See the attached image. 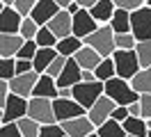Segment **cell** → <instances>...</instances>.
I'll list each match as a JSON object with an SVG mask.
<instances>
[{"label": "cell", "mask_w": 151, "mask_h": 137, "mask_svg": "<svg viewBox=\"0 0 151 137\" xmlns=\"http://www.w3.org/2000/svg\"><path fill=\"white\" fill-rule=\"evenodd\" d=\"M21 23H23V16L12 5H7L0 11V34H19Z\"/></svg>", "instance_id": "14"}, {"label": "cell", "mask_w": 151, "mask_h": 137, "mask_svg": "<svg viewBox=\"0 0 151 137\" xmlns=\"http://www.w3.org/2000/svg\"><path fill=\"white\" fill-rule=\"evenodd\" d=\"M96 80V73L94 71H85L83 69V82H94Z\"/></svg>", "instance_id": "45"}, {"label": "cell", "mask_w": 151, "mask_h": 137, "mask_svg": "<svg viewBox=\"0 0 151 137\" xmlns=\"http://www.w3.org/2000/svg\"><path fill=\"white\" fill-rule=\"evenodd\" d=\"M23 44H25V39L21 34H0V57L16 60Z\"/></svg>", "instance_id": "18"}, {"label": "cell", "mask_w": 151, "mask_h": 137, "mask_svg": "<svg viewBox=\"0 0 151 137\" xmlns=\"http://www.w3.org/2000/svg\"><path fill=\"white\" fill-rule=\"evenodd\" d=\"M135 53H137V60H140L142 69H151V41H137Z\"/></svg>", "instance_id": "31"}, {"label": "cell", "mask_w": 151, "mask_h": 137, "mask_svg": "<svg viewBox=\"0 0 151 137\" xmlns=\"http://www.w3.org/2000/svg\"><path fill=\"white\" fill-rule=\"evenodd\" d=\"M128 137H131V135H128Z\"/></svg>", "instance_id": "56"}, {"label": "cell", "mask_w": 151, "mask_h": 137, "mask_svg": "<svg viewBox=\"0 0 151 137\" xmlns=\"http://www.w3.org/2000/svg\"><path fill=\"white\" fill-rule=\"evenodd\" d=\"M32 96L55 100L57 96H60V87H57V80H55V78H50L48 73H41V75H39V80H37V85H35V94H32Z\"/></svg>", "instance_id": "17"}, {"label": "cell", "mask_w": 151, "mask_h": 137, "mask_svg": "<svg viewBox=\"0 0 151 137\" xmlns=\"http://www.w3.org/2000/svg\"><path fill=\"white\" fill-rule=\"evenodd\" d=\"M28 100L30 98H23V96H16L12 94L5 108H2V117H5V123H16L19 119L28 117Z\"/></svg>", "instance_id": "10"}, {"label": "cell", "mask_w": 151, "mask_h": 137, "mask_svg": "<svg viewBox=\"0 0 151 137\" xmlns=\"http://www.w3.org/2000/svg\"><path fill=\"white\" fill-rule=\"evenodd\" d=\"M62 128H64L66 137H87V135H92V133H96V126L89 121L87 114L85 117H76V119L64 121Z\"/></svg>", "instance_id": "13"}, {"label": "cell", "mask_w": 151, "mask_h": 137, "mask_svg": "<svg viewBox=\"0 0 151 137\" xmlns=\"http://www.w3.org/2000/svg\"><path fill=\"white\" fill-rule=\"evenodd\" d=\"M128 112H131V117H142V105H140V100L137 103H131L128 105ZM144 119V117H142Z\"/></svg>", "instance_id": "44"}, {"label": "cell", "mask_w": 151, "mask_h": 137, "mask_svg": "<svg viewBox=\"0 0 151 137\" xmlns=\"http://www.w3.org/2000/svg\"><path fill=\"white\" fill-rule=\"evenodd\" d=\"M12 96V89H9V80H0V108H5L7 98Z\"/></svg>", "instance_id": "40"}, {"label": "cell", "mask_w": 151, "mask_h": 137, "mask_svg": "<svg viewBox=\"0 0 151 137\" xmlns=\"http://www.w3.org/2000/svg\"><path fill=\"white\" fill-rule=\"evenodd\" d=\"M99 27L101 25H99V21L89 14V9H80L78 14H73V34L76 37L87 39L89 34H94Z\"/></svg>", "instance_id": "11"}, {"label": "cell", "mask_w": 151, "mask_h": 137, "mask_svg": "<svg viewBox=\"0 0 151 137\" xmlns=\"http://www.w3.org/2000/svg\"><path fill=\"white\" fill-rule=\"evenodd\" d=\"M144 5H149V7H151V0H144Z\"/></svg>", "instance_id": "54"}, {"label": "cell", "mask_w": 151, "mask_h": 137, "mask_svg": "<svg viewBox=\"0 0 151 137\" xmlns=\"http://www.w3.org/2000/svg\"><path fill=\"white\" fill-rule=\"evenodd\" d=\"M60 11H62V7L57 5L55 0H39L37 5H35V9H32V14H30V16H32L39 25L44 27V25H48V23L60 14Z\"/></svg>", "instance_id": "12"}, {"label": "cell", "mask_w": 151, "mask_h": 137, "mask_svg": "<svg viewBox=\"0 0 151 137\" xmlns=\"http://www.w3.org/2000/svg\"><path fill=\"white\" fill-rule=\"evenodd\" d=\"M114 108H117V103H114L112 98H108V96L103 94V96L96 100L92 108L87 110V117H89V121H92V123H94V126L99 128V126H103L108 119H112Z\"/></svg>", "instance_id": "9"}, {"label": "cell", "mask_w": 151, "mask_h": 137, "mask_svg": "<svg viewBox=\"0 0 151 137\" xmlns=\"http://www.w3.org/2000/svg\"><path fill=\"white\" fill-rule=\"evenodd\" d=\"M5 123V117H2V108H0V126Z\"/></svg>", "instance_id": "49"}, {"label": "cell", "mask_w": 151, "mask_h": 137, "mask_svg": "<svg viewBox=\"0 0 151 137\" xmlns=\"http://www.w3.org/2000/svg\"><path fill=\"white\" fill-rule=\"evenodd\" d=\"M147 126H149V133H151V119H147Z\"/></svg>", "instance_id": "52"}, {"label": "cell", "mask_w": 151, "mask_h": 137, "mask_svg": "<svg viewBox=\"0 0 151 137\" xmlns=\"http://www.w3.org/2000/svg\"><path fill=\"white\" fill-rule=\"evenodd\" d=\"M35 41H37L39 48H55L60 39H57V37L53 34V32H50L46 25H44V27H39V32H37V37H35Z\"/></svg>", "instance_id": "30"}, {"label": "cell", "mask_w": 151, "mask_h": 137, "mask_svg": "<svg viewBox=\"0 0 151 137\" xmlns=\"http://www.w3.org/2000/svg\"><path fill=\"white\" fill-rule=\"evenodd\" d=\"M128 117H131V112H128V108H126V105H117V108H114V112H112V119H114V121H119V123H124Z\"/></svg>", "instance_id": "41"}, {"label": "cell", "mask_w": 151, "mask_h": 137, "mask_svg": "<svg viewBox=\"0 0 151 137\" xmlns=\"http://www.w3.org/2000/svg\"><path fill=\"white\" fill-rule=\"evenodd\" d=\"M78 82H83V69H80V64L76 62L73 57H69L64 71L57 78V87H73Z\"/></svg>", "instance_id": "16"}, {"label": "cell", "mask_w": 151, "mask_h": 137, "mask_svg": "<svg viewBox=\"0 0 151 137\" xmlns=\"http://www.w3.org/2000/svg\"><path fill=\"white\" fill-rule=\"evenodd\" d=\"M122 126H124V130H126V135H131V137H147L149 135L147 119H142V117H128Z\"/></svg>", "instance_id": "22"}, {"label": "cell", "mask_w": 151, "mask_h": 137, "mask_svg": "<svg viewBox=\"0 0 151 137\" xmlns=\"http://www.w3.org/2000/svg\"><path fill=\"white\" fill-rule=\"evenodd\" d=\"M37 2H39V0H14V5H12V7H14L21 16L25 18V16H30V14H32V9H35V5H37Z\"/></svg>", "instance_id": "37"}, {"label": "cell", "mask_w": 151, "mask_h": 137, "mask_svg": "<svg viewBox=\"0 0 151 137\" xmlns=\"http://www.w3.org/2000/svg\"><path fill=\"white\" fill-rule=\"evenodd\" d=\"M110 27L114 30V34L133 32V25H131V11H128V9H117V11H114V16H112V21H110Z\"/></svg>", "instance_id": "24"}, {"label": "cell", "mask_w": 151, "mask_h": 137, "mask_svg": "<svg viewBox=\"0 0 151 137\" xmlns=\"http://www.w3.org/2000/svg\"><path fill=\"white\" fill-rule=\"evenodd\" d=\"M87 137H101V135H99V133H92V135H87Z\"/></svg>", "instance_id": "53"}, {"label": "cell", "mask_w": 151, "mask_h": 137, "mask_svg": "<svg viewBox=\"0 0 151 137\" xmlns=\"http://www.w3.org/2000/svg\"><path fill=\"white\" fill-rule=\"evenodd\" d=\"M57 55L60 53H57L55 48H39L37 55H35V60H32V62H35V71L37 73H46L48 66L53 64V60H55Z\"/></svg>", "instance_id": "23"}, {"label": "cell", "mask_w": 151, "mask_h": 137, "mask_svg": "<svg viewBox=\"0 0 151 137\" xmlns=\"http://www.w3.org/2000/svg\"><path fill=\"white\" fill-rule=\"evenodd\" d=\"M96 133H99L101 137H128L126 130H124V126L119 123V121H114V119H108L103 126L96 128Z\"/></svg>", "instance_id": "27"}, {"label": "cell", "mask_w": 151, "mask_h": 137, "mask_svg": "<svg viewBox=\"0 0 151 137\" xmlns=\"http://www.w3.org/2000/svg\"><path fill=\"white\" fill-rule=\"evenodd\" d=\"M140 105H142V117H144V119H151V94L140 96Z\"/></svg>", "instance_id": "43"}, {"label": "cell", "mask_w": 151, "mask_h": 137, "mask_svg": "<svg viewBox=\"0 0 151 137\" xmlns=\"http://www.w3.org/2000/svg\"><path fill=\"white\" fill-rule=\"evenodd\" d=\"M131 87L137 91L140 96L151 94V69H140V71L131 78Z\"/></svg>", "instance_id": "25"}, {"label": "cell", "mask_w": 151, "mask_h": 137, "mask_svg": "<svg viewBox=\"0 0 151 137\" xmlns=\"http://www.w3.org/2000/svg\"><path fill=\"white\" fill-rule=\"evenodd\" d=\"M16 75V60L0 57V80H12Z\"/></svg>", "instance_id": "33"}, {"label": "cell", "mask_w": 151, "mask_h": 137, "mask_svg": "<svg viewBox=\"0 0 151 137\" xmlns=\"http://www.w3.org/2000/svg\"><path fill=\"white\" fill-rule=\"evenodd\" d=\"M28 117L35 119V121L41 123V126H46V123H57L55 110H53V100L50 98L32 96V98L28 100Z\"/></svg>", "instance_id": "4"}, {"label": "cell", "mask_w": 151, "mask_h": 137, "mask_svg": "<svg viewBox=\"0 0 151 137\" xmlns=\"http://www.w3.org/2000/svg\"><path fill=\"white\" fill-rule=\"evenodd\" d=\"M80 9H83V7H80V5H78V2H76V0H73V2H71V5H69V7H66V11H69V14H71V16H73V14H78V11H80Z\"/></svg>", "instance_id": "47"}, {"label": "cell", "mask_w": 151, "mask_h": 137, "mask_svg": "<svg viewBox=\"0 0 151 137\" xmlns=\"http://www.w3.org/2000/svg\"><path fill=\"white\" fill-rule=\"evenodd\" d=\"M76 2H78L83 9H92V7L96 5V0H76Z\"/></svg>", "instance_id": "46"}, {"label": "cell", "mask_w": 151, "mask_h": 137, "mask_svg": "<svg viewBox=\"0 0 151 137\" xmlns=\"http://www.w3.org/2000/svg\"><path fill=\"white\" fill-rule=\"evenodd\" d=\"M16 123H19V130L23 137H39V133H41V123H37L35 119H30V117L19 119Z\"/></svg>", "instance_id": "28"}, {"label": "cell", "mask_w": 151, "mask_h": 137, "mask_svg": "<svg viewBox=\"0 0 151 137\" xmlns=\"http://www.w3.org/2000/svg\"><path fill=\"white\" fill-rule=\"evenodd\" d=\"M114 11H117V5H114L112 0H96V5L89 9V14L99 21V25H108L112 21Z\"/></svg>", "instance_id": "20"}, {"label": "cell", "mask_w": 151, "mask_h": 137, "mask_svg": "<svg viewBox=\"0 0 151 137\" xmlns=\"http://www.w3.org/2000/svg\"><path fill=\"white\" fill-rule=\"evenodd\" d=\"M114 46H117V50H135L137 39H135V34H133V32L114 34Z\"/></svg>", "instance_id": "32"}, {"label": "cell", "mask_w": 151, "mask_h": 137, "mask_svg": "<svg viewBox=\"0 0 151 137\" xmlns=\"http://www.w3.org/2000/svg\"><path fill=\"white\" fill-rule=\"evenodd\" d=\"M66 60H69V57H64V55H57L55 60H53V64H50V66H48V75H50V78H60V73L64 71V66H66Z\"/></svg>", "instance_id": "36"}, {"label": "cell", "mask_w": 151, "mask_h": 137, "mask_svg": "<svg viewBox=\"0 0 151 137\" xmlns=\"http://www.w3.org/2000/svg\"><path fill=\"white\" fill-rule=\"evenodd\" d=\"M46 27L57 37V39H64V37L73 34V16H71L66 9H62V11H60V14H57Z\"/></svg>", "instance_id": "15"}, {"label": "cell", "mask_w": 151, "mask_h": 137, "mask_svg": "<svg viewBox=\"0 0 151 137\" xmlns=\"http://www.w3.org/2000/svg\"><path fill=\"white\" fill-rule=\"evenodd\" d=\"M73 60L80 64V69H85V71H96V66L103 62V57L96 53L92 46H83V48L73 55Z\"/></svg>", "instance_id": "19"}, {"label": "cell", "mask_w": 151, "mask_h": 137, "mask_svg": "<svg viewBox=\"0 0 151 137\" xmlns=\"http://www.w3.org/2000/svg\"><path fill=\"white\" fill-rule=\"evenodd\" d=\"M35 71V62L32 60H16V75L19 73H30Z\"/></svg>", "instance_id": "42"}, {"label": "cell", "mask_w": 151, "mask_h": 137, "mask_svg": "<svg viewBox=\"0 0 151 137\" xmlns=\"http://www.w3.org/2000/svg\"><path fill=\"white\" fill-rule=\"evenodd\" d=\"M105 96L112 98L117 105H126V108L140 100V94L131 87V80H124V78H112L105 82Z\"/></svg>", "instance_id": "1"}, {"label": "cell", "mask_w": 151, "mask_h": 137, "mask_svg": "<svg viewBox=\"0 0 151 137\" xmlns=\"http://www.w3.org/2000/svg\"><path fill=\"white\" fill-rule=\"evenodd\" d=\"M0 137H23L19 130V123H2L0 126Z\"/></svg>", "instance_id": "39"}, {"label": "cell", "mask_w": 151, "mask_h": 137, "mask_svg": "<svg viewBox=\"0 0 151 137\" xmlns=\"http://www.w3.org/2000/svg\"><path fill=\"white\" fill-rule=\"evenodd\" d=\"M103 94H105V82H101V80L78 82V85H73V98L78 100L85 110H89Z\"/></svg>", "instance_id": "3"}, {"label": "cell", "mask_w": 151, "mask_h": 137, "mask_svg": "<svg viewBox=\"0 0 151 137\" xmlns=\"http://www.w3.org/2000/svg\"><path fill=\"white\" fill-rule=\"evenodd\" d=\"M39 27H41V25H39V23H37V21H35L32 16H25V18H23V23H21V30H19V34L23 37L25 41H32V39L37 37Z\"/></svg>", "instance_id": "29"}, {"label": "cell", "mask_w": 151, "mask_h": 137, "mask_svg": "<svg viewBox=\"0 0 151 137\" xmlns=\"http://www.w3.org/2000/svg\"><path fill=\"white\" fill-rule=\"evenodd\" d=\"M39 137H66V133L62 123H46V126H41Z\"/></svg>", "instance_id": "35"}, {"label": "cell", "mask_w": 151, "mask_h": 137, "mask_svg": "<svg viewBox=\"0 0 151 137\" xmlns=\"http://www.w3.org/2000/svg\"><path fill=\"white\" fill-rule=\"evenodd\" d=\"M112 60H114V66H117V78H124V80H131L142 69L135 50H114Z\"/></svg>", "instance_id": "5"}, {"label": "cell", "mask_w": 151, "mask_h": 137, "mask_svg": "<svg viewBox=\"0 0 151 137\" xmlns=\"http://www.w3.org/2000/svg\"><path fill=\"white\" fill-rule=\"evenodd\" d=\"M85 46V41L80 39V37H76V34H69V37H64V39H60L57 41V46H55V50L60 55H64V57H73L80 48Z\"/></svg>", "instance_id": "21"}, {"label": "cell", "mask_w": 151, "mask_h": 137, "mask_svg": "<svg viewBox=\"0 0 151 137\" xmlns=\"http://www.w3.org/2000/svg\"><path fill=\"white\" fill-rule=\"evenodd\" d=\"M53 110H55L57 123H64V121H69V119L85 117L87 114V110L83 108L76 98H55L53 100Z\"/></svg>", "instance_id": "7"}, {"label": "cell", "mask_w": 151, "mask_h": 137, "mask_svg": "<svg viewBox=\"0 0 151 137\" xmlns=\"http://www.w3.org/2000/svg\"><path fill=\"white\" fill-rule=\"evenodd\" d=\"M39 75H41V73H37V71L19 73V75H14V78L9 80V89H12V94L23 96V98H32V94H35V85H37Z\"/></svg>", "instance_id": "8"}, {"label": "cell", "mask_w": 151, "mask_h": 137, "mask_svg": "<svg viewBox=\"0 0 151 137\" xmlns=\"http://www.w3.org/2000/svg\"><path fill=\"white\" fill-rule=\"evenodd\" d=\"M2 2H5V5H14V0H2Z\"/></svg>", "instance_id": "50"}, {"label": "cell", "mask_w": 151, "mask_h": 137, "mask_svg": "<svg viewBox=\"0 0 151 137\" xmlns=\"http://www.w3.org/2000/svg\"><path fill=\"white\" fill-rule=\"evenodd\" d=\"M7 7V5H5V2H2V0H0V11H2V9Z\"/></svg>", "instance_id": "51"}, {"label": "cell", "mask_w": 151, "mask_h": 137, "mask_svg": "<svg viewBox=\"0 0 151 137\" xmlns=\"http://www.w3.org/2000/svg\"><path fill=\"white\" fill-rule=\"evenodd\" d=\"M117 9H128V11H135V9L144 7V0H112Z\"/></svg>", "instance_id": "38"}, {"label": "cell", "mask_w": 151, "mask_h": 137, "mask_svg": "<svg viewBox=\"0 0 151 137\" xmlns=\"http://www.w3.org/2000/svg\"><path fill=\"white\" fill-rule=\"evenodd\" d=\"M83 41H85V46H92L101 57H112L114 50H117V46H114V30L110 27V23L101 25L94 34H89Z\"/></svg>", "instance_id": "2"}, {"label": "cell", "mask_w": 151, "mask_h": 137, "mask_svg": "<svg viewBox=\"0 0 151 137\" xmlns=\"http://www.w3.org/2000/svg\"><path fill=\"white\" fill-rule=\"evenodd\" d=\"M37 50H39V46H37V41H35V39H32V41H25V44L21 46L19 55H16V60H35Z\"/></svg>", "instance_id": "34"}, {"label": "cell", "mask_w": 151, "mask_h": 137, "mask_svg": "<svg viewBox=\"0 0 151 137\" xmlns=\"http://www.w3.org/2000/svg\"><path fill=\"white\" fill-rule=\"evenodd\" d=\"M55 2H57V5H60L62 9H66L69 5H71V2H73V0H55Z\"/></svg>", "instance_id": "48"}, {"label": "cell", "mask_w": 151, "mask_h": 137, "mask_svg": "<svg viewBox=\"0 0 151 137\" xmlns=\"http://www.w3.org/2000/svg\"><path fill=\"white\" fill-rule=\"evenodd\" d=\"M131 25L137 41H151V7L149 5L131 11Z\"/></svg>", "instance_id": "6"}, {"label": "cell", "mask_w": 151, "mask_h": 137, "mask_svg": "<svg viewBox=\"0 0 151 137\" xmlns=\"http://www.w3.org/2000/svg\"><path fill=\"white\" fill-rule=\"evenodd\" d=\"M147 137H151V133H149V135H147Z\"/></svg>", "instance_id": "55"}, {"label": "cell", "mask_w": 151, "mask_h": 137, "mask_svg": "<svg viewBox=\"0 0 151 137\" xmlns=\"http://www.w3.org/2000/svg\"><path fill=\"white\" fill-rule=\"evenodd\" d=\"M96 80L101 82H108L112 80V78H117V66H114V60L112 57H103V62L96 66Z\"/></svg>", "instance_id": "26"}]
</instances>
